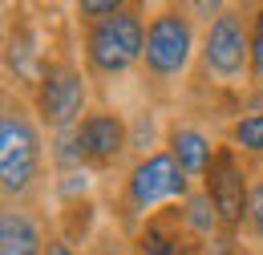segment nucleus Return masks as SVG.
Wrapping results in <instances>:
<instances>
[{
  "instance_id": "39448f33",
  "label": "nucleus",
  "mask_w": 263,
  "mask_h": 255,
  "mask_svg": "<svg viewBox=\"0 0 263 255\" xmlns=\"http://www.w3.org/2000/svg\"><path fill=\"white\" fill-rule=\"evenodd\" d=\"M25 101L33 105L36 122L45 126L49 138L53 134H73V130L81 126V118L98 101H93V81H89L85 65L77 57V45H69L65 37H61V45L53 49L49 65L41 69L33 94L25 97Z\"/></svg>"
},
{
  "instance_id": "4468645a",
  "label": "nucleus",
  "mask_w": 263,
  "mask_h": 255,
  "mask_svg": "<svg viewBox=\"0 0 263 255\" xmlns=\"http://www.w3.org/2000/svg\"><path fill=\"white\" fill-rule=\"evenodd\" d=\"M239 243L251 255H263V170H255V178H251V203H247V219H243Z\"/></svg>"
},
{
  "instance_id": "0eeeda50",
  "label": "nucleus",
  "mask_w": 263,
  "mask_h": 255,
  "mask_svg": "<svg viewBox=\"0 0 263 255\" xmlns=\"http://www.w3.org/2000/svg\"><path fill=\"white\" fill-rule=\"evenodd\" d=\"M77 154L89 174H122L134 162V138H130V114L122 105L98 101L81 126L73 130Z\"/></svg>"
},
{
  "instance_id": "f3484780",
  "label": "nucleus",
  "mask_w": 263,
  "mask_h": 255,
  "mask_svg": "<svg viewBox=\"0 0 263 255\" xmlns=\"http://www.w3.org/2000/svg\"><path fill=\"white\" fill-rule=\"evenodd\" d=\"M251 89H263V4L251 12Z\"/></svg>"
},
{
  "instance_id": "9d476101",
  "label": "nucleus",
  "mask_w": 263,
  "mask_h": 255,
  "mask_svg": "<svg viewBox=\"0 0 263 255\" xmlns=\"http://www.w3.org/2000/svg\"><path fill=\"white\" fill-rule=\"evenodd\" d=\"M162 150L182 166V174L191 183H202L219 158V150H223V134H215L206 122H198L191 114H170Z\"/></svg>"
},
{
  "instance_id": "f257e3e1",
  "label": "nucleus",
  "mask_w": 263,
  "mask_h": 255,
  "mask_svg": "<svg viewBox=\"0 0 263 255\" xmlns=\"http://www.w3.org/2000/svg\"><path fill=\"white\" fill-rule=\"evenodd\" d=\"M49 170V134L21 94L0 101V198L8 207H41Z\"/></svg>"
},
{
  "instance_id": "ddd939ff",
  "label": "nucleus",
  "mask_w": 263,
  "mask_h": 255,
  "mask_svg": "<svg viewBox=\"0 0 263 255\" xmlns=\"http://www.w3.org/2000/svg\"><path fill=\"white\" fill-rule=\"evenodd\" d=\"M178 211H182L186 231H191L195 239H202L206 247H215V243L223 239V231H219V215H215V207H211V198H206V191H202V187H195V194H191Z\"/></svg>"
},
{
  "instance_id": "7ed1b4c3",
  "label": "nucleus",
  "mask_w": 263,
  "mask_h": 255,
  "mask_svg": "<svg viewBox=\"0 0 263 255\" xmlns=\"http://www.w3.org/2000/svg\"><path fill=\"white\" fill-rule=\"evenodd\" d=\"M195 187L198 183H191L182 174V166L166 150L142 154L118 174V187H114V198H109V223L122 235H134L146 219L162 215L170 207H182L195 194Z\"/></svg>"
},
{
  "instance_id": "6e6552de",
  "label": "nucleus",
  "mask_w": 263,
  "mask_h": 255,
  "mask_svg": "<svg viewBox=\"0 0 263 255\" xmlns=\"http://www.w3.org/2000/svg\"><path fill=\"white\" fill-rule=\"evenodd\" d=\"M57 45L61 41H53L49 29L36 16H29V8H16L8 16V25H4V77H8L4 89L29 97Z\"/></svg>"
},
{
  "instance_id": "1a4fd4ad",
  "label": "nucleus",
  "mask_w": 263,
  "mask_h": 255,
  "mask_svg": "<svg viewBox=\"0 0 263 255\" xmlns=\"http://www.w3.org/2000/svg\"><path fill=\"white\" fill-rule=\"evenodd\" d=\"M251 178H255V170L239 158L231 146H223L219 158H215V166H211V174L198 183V187L206 191V198H211L215 215H219L223 243H239V235H243L247 203H251Z\"/></svg>"
},
{
  "instance_id": "2eb2a0df",
  "label": "nucleus",
  "mask_w": 263,
  "mask_h": 255,
  "mask_svg": "<svg viewBox=\"0 0 263 255\" xmlns=\"http://www.w3.org/2000/svg\"><path fill=\"white\" fill-rule=\"evenodd\" d=\"M122 4H126V0H77V4H73V25H77V29L98 25L105 16L122 12Z\"/></svg>"
},
{
  "instance_id": "6ab92c4d",
  "label": "nucleus",
  "mask_w": 263,
  "mask_h": 255,
  "mask_svg": "<svg viewBox=\"0 0 263 255\" xmlns=\"http://www.w3.org/2000/svg\"><path fill=\"white\" fill-rule=\"evenodd\" d=\"M211 255H251V251H247L243 243H223V239H219V243L211 247Z\"/></svg>"
},
{
  "instance_id": "a211bd4d",
  "label": "nucleus",
  "mask_w": 263,
  "mask_h": 255,
  "mask_svg": "<svg viewBox=\"0 0 263 255\" xmlns=\"http://www.w3.org/2000/svg\"><path fill=\"white\" fill-rule=\"evenodd\" d=\"M45 255H85V251H81L77 243H69L65 235H57V231H53V239H49V247H45Z\"/></svg>"
},
{
  "instance_id": "423d86ee",
  "label": "nucleus",
  "mask_w": 263,
  "mask_h": 255,
  "mask_svg": "<svg viewBox=\"0 0 263 255\" xmlns=\"http://www.w3.org/2000/svg\"><path fill=\"white\" fill-rule=\"evenodd\" d=\"M251 12L255 4H227L211 25H202L198 81L219 94L251 89Z\"/></svg>"
},
{
  "instance_id": "9b49d317",
  "label": "nucleus",
  "mask_w": 263,
  "mask_h": 255,
  "mask_svg": "<svg viewBox=\"0 0 263 255\" xmlns=\"http://www.w3.org/2000/svg\"><path fill=\"white\" fill-rule=\"evenodd\" d=\"M53 231L45 207H0V255H45Z\"/></svg>"
},
{
  "instance_id": "dca6fc26",
  "label": "nucleus",
  "mask_w": 263,
  "mask_h": 255,
  "mask_svg": "<svg viewBox=\"0 0 263 255\" xmlns=\"http://www.w3.org/2000/svg\"><path fill=\"white\" fill-rule=\"evenodd\" d=\"M85 255H134V243H130V235H122L114 223H105L98 231V239L85 247Z\"/></svg>"
},
{
  "instance_id": "f03ea898",
  "label": "nucleus",
  "mask_w": 263,
  "mask_h": 255,
  "mask_svg": "<svg viewBox=\"0 0 263 255\" xmlns=\"http://www.w3.org/2000/svg\"><path fill=\"white\" fill-rule=\"evenodd\" d=\"M198 49H202V25L191 12V4L150 8L146 53H142V69H138V81L150 94V101L182 89V81L198 69Z\"/></svg>"
},
{
  "instance_id": "f8f14e48",
  "label": "nucleus",
  "mask_w": 263,
  "mask_h": 255,
  "mask_svg": "<svg viewBox=\"0 0 263 255\" xmlns=\"http://www.w3.org/2000/svg\"><path fill=\"white\" fill-rule=\"evenodd\" d=\"M223 146H231L251 170H263V110H239L223 122Z\"/></svg>"
},
{
  "instance_id": "20e7f679",
  "label": "nucleus",
  "mask_w": 263,
  "mask_h": 255,
  "mask_svg": "<svg viewBox=\"0 0 263 255\" xmlns=\"http://www.w3.org/2000/svg\"><path fill=\"white\" fill-rule=\"evenodd\" d=\"M146 25H150V8L126 0L122 12L77 29L73 45H77V57L85 65L89 81L109 85V81L134 77L142 69V53H146Z\"/></svg>"
}]
</instances>
